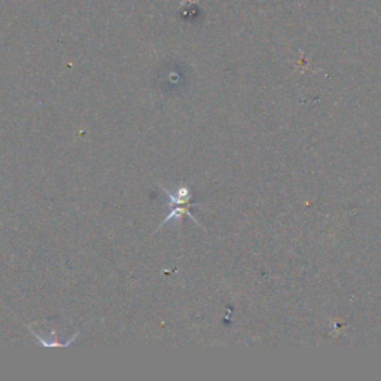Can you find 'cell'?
<instances>
[{
    "label": "cell",
    "mask_w": 381,
    "mask_h": 381,
    "mask_svg": "<svg viewBox=\"0 0 381 381\" xmlns=\"http://www.w3.org/2000/svg\"><path fill=\"white\" fill-rule=\"evenodd\" d=\"M27 329L30 331V334L34 338H36V341H37V344L39 346H42V347H69L75 339H76L77 336H79V334H81V331L82 329H79L77 331L76 334L73 336H70L69 339H66V341H61V339H58V338H55V336H51V338H45V336H42L41 334H37L33 328H30V326H27Z\"/></svg>",
    "instance_id": "cell-1"
}]
</instances>
